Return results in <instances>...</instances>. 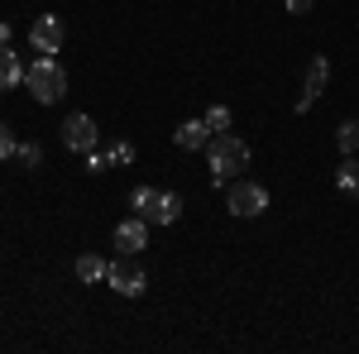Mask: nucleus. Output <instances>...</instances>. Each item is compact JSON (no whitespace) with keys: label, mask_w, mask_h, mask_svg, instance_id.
<instances>
[{"label":"nucleus","mask_w":359,"mask_h":354,"mask_svg":"<svg viewBox=\"0 0 359 354\" xmlns=\"http://www.w3.org/2000/svg\"><path fill=\"white\" fill-rule=\"evenodd\" d=\"M15 158H20L25 168H39V163H43V149H39V144H20V149H15Z\"/></svg>","instance_id":"obj_16"},{"label":"nucleus","mask_w":359,"mask_h":354,"mask_svg":"<svg viewBox=\"0 0 359 354\" xmlns=\"http://www.w3.org/2000/svg\"><path fill=\"white\" fill-rule=\"evenodd\" d=\"M20 82H25V62L15 57L10 43H0V91H5V86H20Z\"/></svg>","instance_id":"obj_11"},{"label":"nucleus","mask_w":359,"mask_h":354,"mask_svg":"<svg viewBox=\"0 0 359 354\" xmlns=\"http://www.w3.org/2000/svg\"><path fill=\"white\" fill-rule=\"evenodd\" d=\"M144 245H149V220H144V216L115 225V249H120V254H139Z\"/></svg>","instance_id":"obj_8"},{"label":"nucleus","mask_w":359,"mask_h":354,"mask_svg":"<svg viewBox=\"0 0 359 354\" xmlns=\"http://www.w3.org/2000/svg\"><path fill=\"white\" fill-rule=\"evenodd\" d=\"M106 282H111L120 297H144V287H149V273L139 268V264H130V254H125V259H115L111 268H106Z\"/></svg>","instance_id":"obj_4"},{"label":"nucleus","mask_w":359,"mask_h":354,"mask_svg":"<svg viewBox=\"0 0 359 354\" xmlns=\"http://www.w3.org/2000/svg\"><path fill=\"white\" fill-rule=\"evenodd\" d=\"M177 216H182V196H177V191H158L144 220H154V225H172Z\"/></svg>","instance_id":"obj_10"},{"label":"nucleus","mask_w":359,"mask_h":354,"mask_svg":"<svg viewBox=\"0 0 359 354\" xmlns=\"http://www.w3.org/2000/svg\"><path fill=\"white\" fill-rule=\"evenodd\" d=\"M249 168V144L235 135H216L211 139V182H230Z\"/></svg>","instance_id":"obj_2"},{"label":"nucleus","mask_w":359,"mask_h":354,"mask_svg":"<svg viewBox=\"0 0 359 354\" xmlns=\"http://www.w3.org/2000/svg\"><path fill=\"white\" fill-rule=\"evenodd\" d=\"M335 144H340V154H359V120H345Z\"/></svg>","instance_id":"obj_14"},{"label":"nucleus","mask_w":359,"mask_h":354,"mask_svg":"<svg viewBox=\"0 0 359 354\" xmlns=\"http://www.w3.org/2000/svg\"><path fill=\"white\" fill-rule=\"evenodd\" d=\"M25 86L34 91L39 106H53V101L67 96V72L53 62V53H43V57H34V62L25 67Z\"/></svg>","instance_id":"obj_1"},{"label":"nucleus","mask_w":359,"mask_h":354,"mask_svg":"<svg viewBox=\"0 0 359 354\" xmlns=\"http://www.w3.org/2000/svg\"><path fill=\"white\" fill-rule=\"evenodd\" d=\"M15 149H20V144H15V135L0 125V163H5V158H15Z\"/></svg>","instance_id":"obj_18"},{"label":"nucleus","mask_w":359,"mask_h":354,"mask_svg":"<svg viewBox=\"0 0 359 354\" xmlns=\"http://www.w3.org/2000/svg\"><path fill=\"white\" fill-rule=\"evenodd\" d=\"M96 139H101V130H96L91 115H67V120H62V144H67L72 154H91Z\"/></svg>","instance_id":"obj_5"},{"label":"nucleus","mask_w":359,"mask_h":354,"mask_svg":"<svg viewBox=\"0 0 359 354\" xmlns=\"http://www.w3.org/2000/svg\"><path fill=\"white\" fill-rule=\"evenodd\" d=\"M264 206H269V191L259 187V182H235L230 196H225V211H230V216H240V220L264 216Z\"/></svg>","instance_id":"obj_3"},{"label":"nucleus","mask_w":359,"mask_h":354,"mask_svg":"<svg viewBox=\"0 0 359 354\" xmlns=\"http://www.w3.org/2000/svg\"><path fill=\"white\" fill-rule=\"evenodd\" d=\"M283 5H287L292 15H306V10H311V0H283Z\"/></svg>","instance_id":"obj_20"},{"label":"nucleus","mask_w":359,"mask_h":354,"mask_svg":"<svg viewBox=\"0 0 359 354\" xmlns=\"http://www.w3.org/2000/svg\"><path fill=\"white\" fill-rule=\"evenodd\" d=\"M106 268H111V264H106L101 254H82V259H77V278H82V282H101Z\"/></svg>","instance_id":"obj_13"},{"label":"nucleus","mask_w":359,"mask_h":354,"mask_svg":"<svg viewBox=\"0 0 359 354\" xmlns=\"http://www.w3.org/2000/svg\"><path fill=\"white\" fill-rule=\"evenodd\" d=\"M326 82H331V62L326 57H311V67H306V82H302V96H297V110H306L321 91H326Z\"/></svg>","instance_id":"obj_7"},{"label":"nucleus","mask_w":359,"mask_h":354,"mask_svg":"<svg viewBox=\"0 0 359 354\" xmlns=\"http://www.w3.org/2000/svg\"><path fill=\"white\" fill-rule=\"evenodd\" d=\"M154 196H158L154 187H135V191H130V206H135V216H149V206H154Z\"/></svg>","instance_id":"obj_15"},{"label":"nucleus","mask_w":359,"mask_h":354,"mask_svg":"<svg viewBox=\"0 0 359 354\" xmlns=\"http://www.w3.org/2000/svg\"><path fill=\"white\" fill-rule=\"evenodd\" d=\"M335 187L345 191V196H359V158L355 154H345V163L335 168Z\"/></svg>","instance_id":"obj_12"},{"label":"nucleus","mask_w":359,"mask_h":354,"mask_svg":"<svg viewBox=\"0 0 359 354\" xmlns=\"http://www.w3.org/2000/svg\"><path fill=\"white\" fill-rule=\"evenodd\" d=\"M206 135H211V125H206V120H182V125L172 130V139H177V149H187V154H196V149H206Z\"/></svg>","instance_id":"obj_9"},{"label":"nucleus","mask_w":359,"mask_h":354,"mask_svg":"<svg viewBox=\"0 0 359 354\" xmlns=\"http://www.w3.org/2000/svg\"><path fill=\"white\" fill-rule=\"evenodd\" d=\"M62 34H67V29H62L57 15H39L34 29H29V43H34L39 53H57V48H62Z\"/></svg>","instance_id":"obj_6"},{"label":"nucleus","mask_w":359,"mask_h":354,"mask_svg":"<svg viewBox=\"0 0 359 354\" xmlns=\"http://www.w3.org/2000/svg\"><path fill=\"white\" fill-rule=\"evenodd\" d=\"M206 125H211L216 135H225V130H230V110H225V106H211V110H206Z\"/></svg>","instance_id":"obj_17"},{"label":"nucleus","mask_w":359,"mask_h":354,"mask_svg":"<svg viewBox=\"0 0 359 354\" xmlns=\"http://www.w3.org/2000/svg\"><path fill=\"white\" fill-rule=\"evenodd\" d=\"M111 163H135V149H130V144H115V149H111Z\"/></svg>","instance_id":"obj_19"}]
</instances>
